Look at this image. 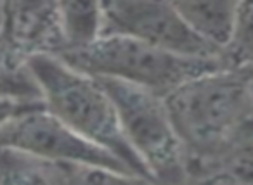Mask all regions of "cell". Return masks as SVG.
<instances>
[{
	"mask_svg": "<svg viewBox=\"0 0 253 185\" xmlns=\"http://www.w3.org/2000/svg\"><path fill=\"white\" fill-rule=\"evenodd\" d=\"M186 152V170L220 152L253 118V71L220 66L187 80L165 97Z\"/></svg>",
	"mask_w": 253,
	"mask_h": 185,
	"instance_id": "cell-1",
	"label": "cell"
},
{
	"mask_svg": "<svg viewBox=\"0 0 253 185\" xmlns=\"http://www.w3.org/2000/svg\"><path fill=\"white\" fill-rule=\"evenodd\" d=\"M26 68L39 85L47 111L118 157L139 182H153L142 161L126 142L115 104L97 78L75 70L50 54L30 57Z\"/></svg>",
	"mask_w": 253,
	"mask_h": 185,
	"instance_id": "cell-2",
	"label": "cell"
},
{
	"mask_svg": "<svg viewBox=\"0 0 253 185\" xmlns=\"http://www.w3.org/2000/svg\"><path fill=\"white\" fill-rule=\"evenodd\" d=\"M57 57L90 76L125 81L162 97L191 78L227 64L222 56H180L123 35H99L84 45L68 47Z\"/></svg>",
	"mask_w": 253,
	"mask_h": 185,
	"instance_id": "cell-3",
	"label": "cell"
},
{
	"mask_svg": "<svg viewBox=\"0 0 253 185\" xmlns=\"http://www.w3.org/2000/svg\"><path fill=\"white\" fill-rule=\"evenodd\" d=\"M97 80L108 90L123 135L146 166L151 180L186 184V152L167 109L165 97L120 80Z\"/></svg>",
	"mask_w": 253,
	"mask_h": 185,
	"instance_id": "cell-4",
	"label": "cell"
},
{
	"mask_svg": "<svg viewBox=\"0 0 253 185\" xmlns=\"http://www.w3.org/2000/svg\"><path fill=\"white\" fill-rule=\"evenodd\" d=\"M0 146L14 147L43 159L85 164L115 171L139 182L128 168L102 147L95 146L40 104L9 119L0 128Z\"/></svg>",
	"mask_w": 253,
	"mask_h": 185,
	"instance_id": "cell-5",
	"label": "cell"
},
{
	"mask_svg": "<svg viewBox=\"0 0 253 185\" xmlns=\"http://www.w3.org/2000/svg\"><path fill=\"white\" fill-rule=\"evenodd\" d=\"M101 35L130 37L180 56H222V49L198 35L169 0H102Z\"/></svg>",
	"mask_w": 253,
	"mask_h": 185,
	"instance_id": "cell-6",
	"label": "cell"
},
{
	"mask_svg": "<svg viewBox=\"0 0 253 185\" xmlns=\"http://www.w3.org/2000/svg\"><path fill=\"white\" fill-rule=\"evenodd\" d=\"M7 43L18 66L39 54L59 56L68 42L56 0H7Z\"/></svg>",
	"mask_w": 253,
	"mask_h": 185,
	"instance_id": "cell-7",
	"label": "cell"
},
{
	"mask_svg": "<svg viewBox=\"0 0 253 185\" xmlns=\"http://www.w3.org/2000/svg\"><path fill=\"white\" fill-rule=\"evenodd\" d=\"M130 182L104 168L43 159L14 147L0 146V184H108Z\"/></svg>",
	"mask_w": 253,
	"mask_h": 185,
	"instance_id": "cell-8",
	"label": "cell"
},
{
	"mask_svg": "<svg viewBox=\"0 0 253 185\" xmlns=\"http://www.w3.org/2000/svg\"><path fill=\"white\" fill-rule=\"evenodd\" d=\"M187 182L253 184V118L213 157L187 170Z\"/></svg>",
	"mask_w": 253,
	"mask_h": 185,
	"instance_id": "cell-9",
	"label": "cell"
},
{
	"mask_svg": "<svg viewBox=\"0 0 253 185\" xmlns=\"http://www.w3.org/2000/svg\"><path fill=\"white\" fill-rule=\"evenodd\" d=\"M200 37L224 49L231 35L239 0H169Z\"/></svg>",
	"mask_w": 253,
	"mask_h": 185,
	"instance_id": "cell-10",
	"label": "cell"
},
{
	"mask_svg": "<svg viewBox=\"0 0 253 185\" xmlns=\"http://www.w3.org/2000/svg\"><path fill=\"white\" fill-rule=\"evenodd\" d=\"M56 2L68 47L84 45L101 35L102 0H56Z\"/></svg>",
	"mask_w": 253,
	"mask_h": 185,
	"instance_id": "cell-11",
	"label": "cell"
},
{
	"mask_svg": "<svg viewBox=\"0 0 253 185\" xmlns=\"http://www.w3.org/2000/svg\"><path fill=\"white\" fill-rule=\"evenodd\" d=\"M222 57L227 66L253 71V0H239Z\"/></svg>",
	"mask_w": 253,
	"mask_h": 185,
	"instance_id": "cell-12",
	"label": "cell"
},
{
	"mask_svg": "<svg viewBox=\"0 0 253 185\" xmlns=\"http://www.w3.org/2000/svg\"><path fill=\"white\" fill-rule=\"evenodd\" d=\"M0 95L18 99H42L40 88L28 68L21 70H5L0 68Z\"/></svg>",
	"mask_w": 253,
	"mask_h": 185,
	"instance_id": "cell-13",
	"label": "cell"
},
{
	"mask_svg": "<svg viewBox=\"0 0 253 185\" xmlns=\"http://www.w3.org/2000/svg\"><path fill=\"white\" fill-rule=\"evenodd\" d=\"M43 104L42 99H18V97H7V95H0V128L12 119L14 116L28 111L32 108Z\"/></svg>",
	"mask_w": 253,
	"mask_h": 185,
	"instance_id": "cell-14",
	"label": "cell"
},
{
	"mask_svg": "<svg viewBox=\"0 0 253 185\" xmlns=\"http://www.w3.org/2000/svg\"><path fill=\"white\" fill-rule=\"evenodd\" d=\"M0 68L5 70H21L26 66H18L12 61L7 43V0H0Z\"/></svg>",
	"mask_w": 253,
	"mask_h": 185,
	"instance_id": "cell-15",
	"label": "cell"
}]
</instances>
